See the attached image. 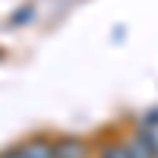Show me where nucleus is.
I'll use <instances>...</instances> for the list:
<instances>
[{"label": "nucleus", "instance_id": "obj_1", "mask_svg": "<svg viewBox=\"0 0 158 158\" xmlns=\"http://www.w3.org/2000/svg\"><path fill=\"white\" fill-rule=\"evenodd\" d=\"M19 155L22 158H57V139H44V136L29 139L19 146Z\"/></svg>", "mask_w": 158, "mask_h": 158}, {"label": "nucleus", "instance_id": "obj_3", "mask_svg": "<svg viewBox=\"0 0 158 158\" xmlns=\"http://www.w3.org/2000/svg\"><path fill=\"white\" fill-rule=\"evenodd\" d=\"M98 158H130V152H127L123 142H111V146H104L98 152Z\"/></svg>", "mask_w": 158, "mask_h": 158}, {"label": "nucleus", "instance_id": "obj_4", "mask_svg": "<svg viewBox=\"0 0 158 158\" xmlns=\"http://www.w3.org/2000/svg\"><path fill=\"white\" fill-rule=\"evenodd\" d=\"M0 158H22V155H19V146H13V149H6V152L0 155Z\"/></svg>", "mask_w": 158, "mask_h": 158}, {"label": "nucleus", "instance_id": "obj_2", "mask_svg": "<svg viewBox=\"0 0 158 158\" xmlns=\"http://www.w3.org/2000/svg\"><path fill=\"white\" fill-rule=\"evenodd\" d=\"M85 142L79 136H60L57 139V158H85Z\"/></svg>", "mask_w": 158, "mask_h": 158}]
</instances>
